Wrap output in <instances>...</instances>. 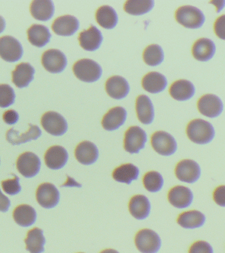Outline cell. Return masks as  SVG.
<instances>
[{
    "instance_id": "obj_25",
    "label": "cell",
    "mask_w": 225,
    "mask_h": 253,
    "mask_svg": "<svg viewBox=\"0 0 225 253\" xmlns=\"http://www.w3.org/2000/svg\"><path fill=\"white\" fill-rule=\"evenodd\" d=\"M194 85L190 81L181 79L171 84L169 93L172 98L178 101L188 100L195 94Z\"/></svg>"
},
{
    "instance_id": "obj_37",
    "label": "cell",
    "mask_w": 225,
    "mask_h": 253,
    "mask_svg": "<svg viewBox=\"0 0 225 253\" xmlns=\"http://www.w3.org/2000/svg\"><path fill=\"white\" fill-rule=\"evenodd\" d=\"M163 178L159 172L152 171L148 172L143 178L144 187L151 193L159 191L163 185Z\"/></svg>"
},
{
    "instance_id": "obj_1",
    "label": "cell",
    "mask_w": 225,
    "mask_h": 253,
    "mask_svg": "<svg viewBox=\"0 0 225 253\" xmlns=\"http://www.w3.org/2000/svg\"><path fill=\"white\" fill-rule=\"evenodd\" d=\"M187 134L189 139L194 143L205 144L212 141L215 132L210 123L201 119H196L188 125Z\"/></svg>"
},
{
    "instance_id": "obj_46",
    "label": "cell",
    "mask_w": 225,
    "mask_h": 253,
    "mask_svg": "<svg viewBox=\"0 0 225 253\" xmlns=\"http://www.w3.org/2000/svg\"><path fill=\"white\" fill-rule=\"evenodd\" d=\"M100 253H119L117 251L114 250V249H106V250H104L102 251Z\"/></svg>"
},
{
    "instance_id": "obj_7",
    "label": "cell",
    "mask_w": 225,
    "mask_h": 253,
    "mask_svg": "<svg viewBox=\"0 0 225 253\" xmlns=\"http://www.w3.org/2000/svg\"><path fill=\"white\" fill-rule=\"evenodd\" d=\"M41 124L45 131L53 136H62L68 128L65 119L61 114L55 112L45 113L41 117Z\"/></svg>"
},
{
    "instance_id": "obj_3",
    "label": "cell",
    "mask_w": 225,
    "mask_h": 253,
    "mask_svg": "<svg viewBox=\"0 0 225 253\" xmlns=\"http://www.w3.org/2000/svg\"><path fill=\"white\" fill-rule=\"evenodd\" d=\"M73 72L79 80L85 83H94L102 75V69L98 63L90 59H82L73 65Z\"/></svg>"
},
{
    "instance_id": "obj_47",
    "label": "cell",
    "mask_w": 225,
    "mask_h": 253,
    "mask_svg": "<svg viewBox=\"0 0 225 253\" xmlns=\"http://www.w3.org/2000/svg\"></svg>"
},
{
    "instance_id": "obj_44",
    "label": "cell",
    "mask_w": 225,
    "mask_h": 253,
    "mask_svg": "<svg viewBox=\"0 0 225 253\" xmlns=\"http://www.w3.org/2000/svg\"><path fill=\"white\" fill-rule=\"evenodd\" d=\"M11 206V202L6 196L4 195L0 190V211L2 212H6L9 210Z\"/></svg>"
},
{
    "instance_id": "obj_12",
    "label": "cell",
    "mask_w": 225,
    "mask_h": 253,
    "mask_svg": "<svg viewBox=\"0 0 225 253\" xmlns=\"http://www.w3.org/2000/svg\"><path fill=\"white\" fill-rule=\"evenodd\" d=\"M60 194L54 185L49 183L41 184L37 191L38 203L44 209H52L58 205Z\"/></svg>"
},
{
    "instance_id": "obj_6",
    "label": "cell",
    "mask_w": 225,
    "mask_h": 253,
    "mask_svg": "<svg viewBox=\"0 0 225 253\" xmlns=\"http://www.w3.org/2000/svg\"><path fill=\"white\" fill-rule=\"evenodd\" d=\"M23 49L19 41L11 36L0 38V57L7 62H15L23 56Z\"/></svg>"
},
{
    "instance_id": "obj_39",
    "label": "cell",
    "mask_w": 225,
    "mask_h": 253,
    "mask_svg": "<svg viewBox=\"0 0 225 253\" xmlns=\"http://www.w3.org/2000/svg\"><path fill=\"white\" fill-rule=\"evenodd\" d=\"M13 175V179L5 180L1 182V186L4 192L11 196L17 195L21 191V187L19 184V178L14 174Z\"/></svg>"
},
{
    "instance_id": "obj_27",
    "label": "cell",
    "mask_w": 225,
    "mask_h": 253,
    "mask_svg": "<svg viewBox=\"0 0 225 253\" xmlns=\"http://www.w3.org/2000/svg\"><path fill=\"white\" fill-rule=\"evenodd\" d=\"M30 11L35 19L38 21H47L54 14V5L53 1L49 0H35L32 1Z\"/></svg>"
},
{
    "instance_id": "obj_24",
    "label": "cell",
    "mask_w": 225,
    "mask_h": 253,
    "mask_svg": "<svg viewBox=\"0 0 225 253\" xmlns=\"http://www.w3.org/2000/svg\"><path fill=\"white\" fill-rule=\"evenodd\" d=\"M128 208L130 213L134 218L142 220L150 215L151 205L146 196L137 195L130 199Z\"/></svg>"
},
{
    "instance_id": "obj_29",
    "label": "cell",
    "mask_w": 225,
    "mask_h": 253,
    "mask_svg": "<svg viewBox=\"0 0 225 253\" xmlns=\"http://www.w3.org/2000/svg\"><path fill=\"white\" fill-rule=\"evenodd\" d=\"M28 39L32 45L42 47L50 41L51 35L48 28L41 25H33L28 29Z\"/></svg>"
},
{
    "instance_id": "obj_2",
    "label": "cell",
    "mask_w": 225,
    "mask_h": 253,
    "mask_svg": "<svg viewBox=\"0 0 225 253\" xmlns=\"http://www.w3.org/2000/svg\"><path fill=\"white\" fill-rule=\"evenodd\" d=\"M177 21L188 29H196L202 27L205 21L203 12L191 5L182 6L176 11Z\"/></svg>"
},
{
    "instance_id": "obj_23",
    "label": "cell",
    "mask_w": 225,
    "mask_h": 253,
    "mask_svg": "<svg viewBox=\"0 0 225 253\" xmlns=\"http://www.w3.org/2000/svg\"><path fill=\"white\" fill-rule=\"evenodd\" d=\"M35 73V68L29 63H20L12 72V81L18 88L27 87L33 80Z\"/></svg>"
},
{
    "instance_id": "obj_20",
    "label": "cell",
    "mask_w": 225,
    "mask_h": 253,
    "mask_svg": "<svg viewBox=\"0 0 225 253\" xmlns=\"http://www.w3.org/2000/svg\"><path fill=\"white\" fill-rule=\"evenodd\" d=\"M75 156L77 161L83 165H91L98 160L99 152L98 148L90 141H83L76 146Z\"/></svg>"
},
{
    "instance_id": "obj_5",
    "label": "cell",
    "mask_w": 225,
    "mask_h": 253,
    "mask_svg": "<svg viewBox=\"0 0 225 253\" xmlns=\"http://www.w3.org/2000/svg\"><path fill=\"white\" fill-rule=\"evenodd\" d=\"M147 134L138 126H130L124 134V148L130 154H137L145 147Z\"/></svg>"
},
{
    "instance_id": "obj_45",
    "label": "cell",
    "mask_w": 225,
    "mask_h": 253,
    "mask_svg": "<svg viewBox=\"0 0 225 253\" xmlns=\"http://www.w3.org/2000/svg\"><path fill=\"white\" fill-rule=\"evenodd\" d=\"M5 28V21L1 16H0V33L4 31Z\"/></svg>"
},
{
    "instance_id": "obj_15",
    "label": "cell",
    "mask_w": 225,
    "mask_h": 253,
    "mask_svg": "<svg viewBox=\"0 0 225 253\" xmlns=\"http://www.w3.org/2000/svg\"><path fill=\"white\" fill-rule=\"evenodd\" d=\"M79 43L85 50L94 51L100 47L103 41L102 33L94 25L79 34Z\"/></svg>"
},
{
    "instance_id": "obj_13",
    "label": "cell",
    "mask_w": 225,
    "mask_h": 253,
    "mask_svg": "<svg viewBox=\"0 0 225 253\" xmlns=\"http://www.w3.org/2000/svg\"><path fill=\"white\" fill-rule=\"evenodd\" d=\"M223 108L222 100L215 94H205L197 102L199 112L207 118H215L220 116Z\"/></svg>"
},
{
    "instance_id": "obj_21",
    "label": "cell",
    "mask_w": 225,
    "mask_h": 253,
    "mask_svg": "<svg viewBox=\"0 0 225 253\" xmlns=\"http://www.w3.org/2000/svg\"><path fill=\"white\" fill-rule=\"evenodd\" d=\"M29 129L27 132L20 134L19 131L11 128L8 130L6 133V139L13 145H19L21 144L31 141L33 140H37L41 135L40 128L37 126L29 124Z\"/></svg>"
},
{
    "instance_id": "obj_18",
    "label": "cell",
    "mask_w": 225,
    "mask_h": 253,
    "mask_svg": "<svg viewBox=\"0 0 225 253\" xmlns=\"http://www.w3.org/2000/svg\"><path fill=\"white\" fill-rule=\"evenodd\" d=\"M127 112L122 107L117 106L111 109L102 119L103 127L109 131L118 129L124 124Z\"/></svg>"
},
{
    "instance_id": "obj_43",
    "label": "cell",
    "mask_w": 225,
    "mask_h": 253,
    "mask_svg": "<svg viewBox=\"0 0 225 253\" xmlns=\"http://www.w3.org/2000/svg\"><path fill=\"white\" fill-rule=\"evenodd\" d=\"M19 114L13 110L6 111L3 115V120L5 124L8 125H14L19 120Z\"/></svg>"
},
{
    "instance_id": "obj_33",
    "label": "cell",
    "mask_w": 225,
    "mask_h": 253,
    "mask_svg": "<svg viewBox=\"0 0 225 253\" xmlns=\"http://www.w3.org/2000/svg\"><path fill=\"white\" fill-rule=\"evenodd\" d=\"M139 169L132 164H123L116 168L112 172V176L116 181L130 185L132 181L138 179Z\"/></svg>"
},
{
    "instance_id": "obj_11",
    "label": "cell",
    "mask_w": 225,
    "mask_h": 253,
    "mask_svg": "<svg viewBox=\"0 0 225 253\" xmlns=\"http://www.w3.org/2000/svg\"><path fill=\"white\" fill-rule=\"evenodd\" d=\"M41 64L48 72L59 73L62 72L67 66V57L59 49H48L43 53Z\"/></svg>"
},
{
    "instance_id": "obj_35",
    "label": "cell",
    "mask_w": 225,
    "mask_h": 253,
    "mask_svg": "<svg viewBox=\"0 0 225 253\" xmlns=\"http://www.w3.org/2000/svg\"><path fill=\"white\" fill-rule=\"evenodd\" d=\"M154 1L152 0H128L124 5V11L132 15H142L153 9Z\"/></svg>"
},
{
    "instance_id": "obj_42",
    "label": "cell",
    "mask_w": 225,
    "mask_h": 253,
    "mask_svg": "<svg viewBox=\"0 0 225 253\" xmlns=\"http://www.w3.org/2000/svg\"><path fill=\"white\" fill-rule=\"evenodd\" d=\"M213 199L217 205L225 207V185H221L215 190Z\"/></svg>"
},
{
    "instance_id": "obj_34",
    "label": "cell",
    "mask_w": 225,
    "mask_h": 253,
    "mask_svg": "<svg viewBox=\"0 0 225 253\" xmlns=\"http://www.w3.org/2000/svg\"><path fill=\"white\" fill-rule=\"evenodd\" d=\"M96 19L101 27L112 29L118 23V15L113 8L109 5H103L97 10Z\"/></svg>"
},
{
    "instance_id": "obj_30",
    "label": "cell",
    "mask_w": 225,
    "mask_h": 253,
    "mask_svg": "<svg viewBox=\"0 0 225 253\" xmlns=\"http://www.w3.org/2000/svg\"><path fill=\"white\" fill-rule=\"evenodd\" d=\"M14 220L21 227L31 226L37 220V211L31 206L22 205L18 206L14 210Z\"/></svg>"
},
{
    "instance_id": "obj_17",
    "label": "cell",
    "mask_w": 225,
    "mask_h": 253,
    "mask_svg": "<svg viewBox=\"0 0 225 253\" xmlns=\"http://www.w3.org/2000/svg\"><path fill=\"white\" fill-rule=\"evenodd\" d=\"M51 28L57 35L70 37L78 31L79 21L74 16L63 15L55 20Z\"/></svg>"
},
{
    "instance_id": "obj_40",
    "label": "cell",
    "mask_w": 225,
    "mask_h": 253,
    "mask_svg": "<svg viewBox=\"0 0 225 253\" xmlns=\"http://www.w3.org/2000/svg\"><path fill=\"white\" fill-rule=\"evenodd\" d=\"M189 253H214L212 246L204 241H198L190 247Z\"/></svg>"
},
{
    "instance_id": "obj_14",
    "label": "cell",
    "mask_w": 225,
    "mask_h": 253,
    "mask_svg": "<svg viewBox=\"0 0 225 253\" xmlns=\"http://www.w3.org/2000/svg\"><path fill=\"white\" fill-rule=\"evenodd\" d=\"M193 195L188 187L176 186L172 188L168 194V200L173 207L177 209H185L192 203Z\"/></svg>"
},
{
    "instance_id": "obj_16",
    "label": "cell",
    "mask_w": 225,
    "mask_h": 253,
    "mask_svg": "<svg viewBox=\"0 0 225 253\" xmlns=\"http://www.w3.org/2000/svg\"><path fill=\"white\" fill-rule=\"evenodd\" d=\"M69 154L65 148L61 146H53L45 152V165L51 169H60L68 161Z\"/></svg>"
},
{
    "instance_id": "obj_8",
    "label": "cell",
    "mask_w": 225,
    "mask_h": 253,
    "mask_svg": "<svg viewBox=\"0 0 225 253\" xmlns=\"http://www.w3.org/2000/svg\"><path fill=\"white\" fill-rule=\"evenodd\" d=\"M151 143L154 150L162 156L173 155L177 150V143L175 138L165 131H157L153 133Z\"/></svg>"
},
{
    "instance_id": "obj_38",
    "label": "cell",
    "mask_w": 225,
    "mask_h": 253,
    "mask_svg": "<svg viewBox=\"0 0 225 253\" xmlns=\"http://www.w3.org/2000/svg\"><path fill=\"white\" fill-rule=\"evenodd\" d=\"M15 94L13 88L7 84H0V107L7 108L15 102Z\"/></svg>"
},
{
    "instance_id": "obj_28",
    "label": "cell",
    "mask_w": 225,
    "mask_h": 253,
    "mask_svg": "<svg viewBox=\"0 0 225 253\" xmlns=\"http://www.w3.org/2000/svg\"><path fill=\"white\" fill-rule=\"evenodd\" d=\"M144 90L151 94L161 92L167 86L166 77L158 72H150L144 77L142 82Z\"/></svg>"
},
{
    "instance_id": "obj_32",
    "label": "cell",
    "mask_w": 225,
    "mask_h": 253,
    "mask_svg": "<svg viewBox=\"0 0 225 253\" xmlns=\"http://www.w3.org/2000/svg\"><path fill=\"white\" fill-rule=\"evenodd\" d=\"M26 249L31 253H42L44 252L45 239L43 231L41 229L34 228L27 233L25 239Z\"/></svg>"
},
{
    "instance_id": "obj_41",
    "label": "cell",
    "mask_w": 225,
    "mask_h": 253,
    "mask_svg": "<svg viewBox=\"0 0 225 253\" xmlns=\"http://www.w3.org/2000/svg\"><path fill=\"white\" fill-rule=\"evenodd\" d=\"M214 31L219 39L225 41V15L217 18L214 24Z\"/></svg>"
},
{
    "instance_id": "obj_9",
    "label": "cell",
    "mask_w": 225,
    "mask_h": 253,
    "mask_svg": "<svg viewBox=\"0 0 225 253\" xmlns=\"http://www.w3.org/2000/svg\"><path fill=\"white\" fill-rule=\"evenodd\" d=\"M175 175L181 181L194 183L200 177V166L192 160H182L176 166Z\"/></svg>"
},
{
    "instance_id": "obj_19",
    "label": "cell",
    "mask_w": 225,
    "mask_h": 253,
    "mask_svg": "<svg viewBox=\"0 0 225 253\" xmlns=\"http://www.w3.org/2000/svg\"><path fill=\"white\" fill-rule=\"evenodd\" d=\"M106 90L109 96L115 100H121L127 96L130 90L129 84L123 77L113 76L108 79Z\"/></svg>"
},
{
    "instance_id": "obj_4",
    "label": "cell",
    "mask_w": 225,
    "mask_h": 253,
    "mask_svg": "<svg viewBox=\"0 0 225 253\" xmlns=\"http://www.w3.org/2000/svg\"><path fill=\"white\" fill-rule=\"evenodd\" d=\"M134 241L136 248L142 253H157L161 247V240L159 235L150 229L138 231Z\"/></svg>"
},
{
    "instance_id": "obj_26",
    "label": "cell",
    "mask_w": 225,
    "mask_h": 253,
    "mask_svg": "<svg viewBox=\"0 0 225 253\" xmlns=\"http://www.w3.org/2000/svg\"><path fill=\"white\" fill-rule=\"evenodd\" d=\"M136 110L140 122L144 125H149L154 120V108L149 97L140 95L136 99Z\"/></svg>"
},
{
    "instance_id": "obj_22",
    "label": "cell",
    "mask_w": 225,
    "mask_h": 253,
    "mask_svg": "<svg viewBox=\"0 0 225 253\" xmlns=\"http://www.w3.org/2000/svg\"><path fill=\"white\" fill-rule=\"evenodd\" d=\"M216 46L211 40L202 38L197 40L192 47V55L195 59L202 62L208 61L214 56Z\"/></svg>"
},
{
    "instance_id": "obj_31",
    "label": "cell",
    "mask_w": 225,
    "mask_h": 253,
    "mask_svg": "<svg viewBox=\"0 0 225 253\" xmlns=\"http://www.w3.org/2000/svg\"><path fill=\"white\" fill-rule=\"evenodd\" d=\"M206 220L205 215L201 211H190L179 215L177 223L186 229H195L202 227Z\"/></svg>"
},
{
    "instance_id": "obj_36",
    "label": "cell",
    "mask_w": 225,
    "mask_h": 253,
    "mask_svg": "<svg viewBox=\"0 0 225 253\" xmlns=\"http://www.w3.org/2000/svg\"><path fill=\"white\" fill-rule=\"evenodd\" d=\"M143 59L146 64L150 66H157L164 60L163 49L157 44L148 45L144 51Z\"/></svg>"
},
{
    "instance_id": "obj_10",
    "label": "cell",
    "mask_w": 225,
    "mask_h": 253,
    "mask_svg": "<svg viewBox=\"0 0 225 253\" xmlns=\"http://www.w3.org/2000/svg\"><path fill=\"white\" fill-rule=\"evenodd\" d=\"M16 166L22 175L26 178H31L39 173L41 161L35 154L27 152L19 156Z\"/></svg>"
}]
</instances>
